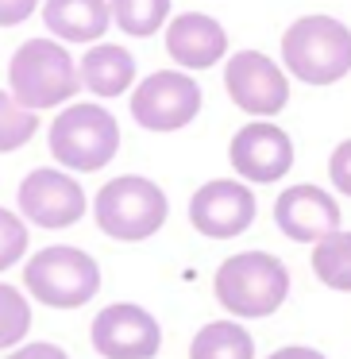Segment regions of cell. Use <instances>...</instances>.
Instances as JSON below:
<instances>
[{
  "label": "cell",
  "mask_w": 351,
  "mask_h": 359,
  "mask_svg": "<svg viewBox=\"0 0 351 359\" xmlns=\"http://www.w3.org/2000/svg\"><path fill=\"white\" fill-rule=\"evenodd\" d=\"M8 86L24 109H58L81 89V70L58 39H27L8 62Z\"/></svg>",
  "instance_id": "2"
},
{
  "label": "cell",
  "mask_w": 351,
  "mask_h": 359,
  "mask_svg": "<svg viewBox=\"0 0 351 359\" xmlns=\"http://www.w3.org/2000/svg\"><path fill=\"white\" fill-rule=\"evenodd\" d=\"M312 271L328 290H351V232H332L312 248Z\"/></svg>",
  "instance_id": "18"
},
{
  "label": "cell",
  "mask_w": 351,
  "mask_h": 359,
  "mask_svg": "<svg viewBox=\"0 0 351 359\" xmlns=\"http://www.w3.org/2000/svg\"><path fill=\"white\" fill-rule=\"evenodd\" d=\"M166 50L181 70H209L228 50V32L205 12H181L166 24Z\"/></svg>",
  "instance_id": "14"
},
{
  "label": "cell",
  "mask_w": 351,
  "mask_h": 359,
  "mask_svg": "<svg viewBox=\"0 0 351 359\" xmlns=\"http://www.w3.org/2000/svg\"><path fill=\"white\" fill-rule=\"evenodd\" d=\"M35 8L39 0H0V27H20Z\"/></svg>",
  "instance_id": "24"
},
{
  "label": "cell",
  "mask_w": 351,
  "mask_h": 359,
  "mask_svg": "<svg viewBox=\"0 0 351 359\" xmlns=\"http://www.w3.org/2000/svg\"><path fill=\"white\" fill-rule=\"evenodd\" d=\"M289 294V271L266 251H243L220 263L216 297L235 317H270Z\"/></svg>",
  "instance_id": "3"
},
{
  "label": "cell",
  "mask_w": 351,
  "mask_h": 359,
  "mask_svg": "<svg viewBox=\"0 0 351 359\" xmlns=\"http://www.w3.org/2000/svg\"><path fill=\"white\" fill-rule=\"evenodd\" d=\"M43 24L62 43H97L112 24L109 0H43Z\"/></svg>",
  "instance_id": "15"
},
{
  "label": "cell",
  "mask_w": 351,
  "mask_h": 359,
  "mask_svg": "<svg viewBox=\"0 0 351 359\" xmlns=\"http://www.w3.org/2000/svg\"><path fill=\"white\" fill-rule=\"evenodd\" d=\"M228 97L251 116H278L289 101V81L263 50H240L224 66Z\"/></svg>",
  "instance_id": "8"
},
{
  "label": "cell",
  "mask_w": 351,
  "mask_h": 359,
  "mask_svg": "<svg viewBox=\"0 0 351 359\" xmlns=\"http://www.w3.org/2000/svg\"><path fill=\"white\" fill-rule=\"evenodd\" d=\"M266 359H324V355H320V351H312V348L294 344V348H278L274 355H266Z\"/></svg>",
  "instance_id": "26"
},
{
  "label": "cell",
  "mask_w": 351,
  "mask_h": 359,
  "mask_svg": "<svg viewBox=\"0 0 351 359\" xmlns=\"http://www.w3.org/2000/svg\"><path fill=\"white\" fill-rule=\"evenodd\" d=\"M35 132H39V120H35V112L24 109V104H20L12 93H0V155L20 151Z\"/></svg>",
  "instance_id": "20"
},
{
  "label": "cell",
  "mask_w": 351,
  "mask_h": 359,
  "mask_svg": "<svg viewBox=\"0 0 351 359\" xmlns=\"http://www.w3.org/2000/svg\"><path fill=\"white\" fill-rule=\"evenodd\" d=\"M24 286L35 302L50 309H78L101 290V266L81 248H43L24 266Z\"/></svg>",
  "instance_id": "6"
},
{
  "label": "cell",
  "mask_w": 351,
  "mask_h": 359,
  "mask_svg": "<svg viewBox=\"0 0 351 359\" xmlns=\"http://www.w3.org/2000/svg\"><path fill=\"white\" fill-rule=\"evenodd\" d=\"M328 178H332V186L340 189V194L351 197V140L336 143L332 158H328Z\"/></svg>",
  "instance_id": "23"
},
{
  "label": "cell",
  "mask_w": 351,
  "mask_h": 359,
  "mask_svg": "<svg viewBox=\"0 0 351 359\" xmlns=\"http://www.w3.org/2000/svg\"><path fill=\"white\" fill-rule=\"evenodd\" d=\"M274 224L297 243H320L340 232V205L320 186H289L274 201Z\"/></svg>",
  "instance_id": "13"
},
{
  "label": "cell",
  "mask_w": 351,
  "mask_h": 359,
  "mask_svg": "<svg viewBox=\"0 0 351 359\" xmlns=\"http://www.w3.org/2000/svg\"><path fill=\"white\" fill-rule=\"evenodd\" d=\"M201 112V86L181 70H158L132 93V116L147 132H178Z\"/></svg>",
  "instance_id": "7"
},
{
  "label": "cell",
  "mask_w": 351,
  "mask_h": 359,
  "mask_svg": "<svg viewBox=\"0 0 351 359\" xmlns=\"http://www.w3.org/2000/svg\"><path fill=\"white\" fill-rule=\"evenodd\" d=\"M8 359H70L58 344H27V348H16Z\"/></svg>",
  "instance_id": "25"
},
{
  "label": "cell",
  "mask_w": 351,
  "mask_h": 359,
  "mask_svg": "<svg viewBox=\"0 0 351 359\" xmlns=\"http://www.w3.org/2000/svg\"><path fill=\"white\" fill-rule=\"evenodd\" d=\"M20 212L39 228H70L85 217V189L62 170L39 166L20 182Z\"/></svg>",
  "instance_id": "10"
},
{
  "label": "cell",
  "mask_w": 351,
  "mask_h": 359,
  "mask_svg": "<svg viewBox=\"0 0 351 359\" xmlns=\"http://www.w3.org/2000/svg\"><path fill=\"white\" fill-rule=\"evenodd\" d=\"M189 359H255V340L243 325L212 320L189 344Z\"/></svg>",
  "instance_id": "17"
},
{
  "label": "cell",
  "mask_w": 351,
  "mask_h": 359,
  "mask_svg": "<svg viewBox=\"0 0 351 359\" xmlns=\"http://www.w3.org/2000/svg\"><path fill=\"white\" fill-rule=\"evenodd\" d=\"M120 151V124L101 104H70L50 124V155L66 170H104Z\"/></svg>",
  "instance_id": "5"
},
{
  "label": "cell",
  "mask_w": 351,
  "mask_h": 359,
  "mask_svg": "<svg viewBox=\"0 0 351 359\" xmlns=\"http://www.w3.org/2000/svg\"><path fill=\"white\" fill-rule=\"evenodd\" d=\"M228 158H232V170L243 182L266 186V182H278L294 166V143H289V135L278 124L259 120V124H243L232 135Z\"/></svg>",
  "instance_id": "12"
},
{
  "label": "cell",
  "mask_w": 351,
  "mask_h": 359,
  "mask_svg": "<svg viewBox=\"0 0 351 359\" xmlns=\"http://www.w3.org/2000/svg\"><path fill=\"white\" fill-rule=\"evenodd\" d=\"M189 220L209 240H232V236L247 232L255 220V194L232 178L205 182L189 201Z\"/></svg>",
  "instance_id": "11"
},
{
  "label": "cell",
  "mask_w": 351,
  "mask_h": 359,
  "mask_svg": "<svg viewBox=\"0 0 351 359\" xmlns=\"http://www.w3.org/2000/svg\"><path fill=\"white\" fill-rule=\"evenodd\" d=\"M158 344H163L158 320L135 302H116L93 320V348L104 359H151Z\"/></svg>",
  "instance_id": "9"
},
{
  "label": "cell",
  "mask_w": 351,
  "mask_h": 359,
  "mask_svg": "<svg viewBox=\"0 0 351 359\" xmlns=\"http://www.w3.org/2000/svg\"><path fill=\"white\" fill-rule=\"evenodd\" d=\"M27 328H32V305H27V297L16 286L0 282V348L20 344L27 336Z\"/></svg>",
  "instance_id": "21"
},
{
  "label": "cell",
  "mask_w": 351,
  "mask_h": 359,
  "mask_svg": "<svg viewBox=\"0 0 351 359\" xmlns=\"http://www.w3.org/2000/svg\"><path fill=\"white\" fill-rule=\"evenodd\" d=\"M112 4V24L124 35H135V39H147L170 16V0H109Z\"/></svg>",
  "instance_id": "19"
},
{
  "label": "cell",
  "mask_w": 351,
  "mask_h": 359,
  "mask_svg": "<svg viewBox=\"0 0 351 359\" xmlns=\"http://www.w3.org/2000/svg\"><path fill=\"white\" fill-rule=\"evenodd\" d=\"M27 251V224L16 212L0 209V271H8L12 263H20Z\"/></svg>",
  "instance_id": "22"
},
{
  "label": "cell",
  "mask_w": 351,
  "mask_h": 359,
  "mask_svg": "<svg viewBox=\"0 0 351 359\" xmlns=\"http://www.w3.org/2000/svg\"><path fill=\"white\" fill-rule=\"evenodd\" d=\"M81 70V86L97 97H120L132 89L135 81V58L116 43H97L89 47V55L78 62Z\"/></svg>",
  "instance_id": "16"
},
{
  "label": "cell",
  "mask_w": 351,
  "mask_h": 359,
  "mask_svg": "<svg viewBox=\"0 0 351 359\" xmlns=\"http://www.w3.org/2000/svg\"><path fill=\"white\" fill-rule=\"evenodd\" d=\"M282 62L305 86H332L351 74V32L332 16H301L282 35Z\"/></svg>",
  "instance_id": "1"
},
{
  "label": "cell",
  "mask_w": 351,
  "mask_h": 359,
  "mask_svg": "<svg viewBox=\"0 0 351 359\" xmlns=\"http://www.w3.org/2000/svg\"><path fill=\"white\" fill-rule=\"evenodd\" d=\"M166 212H170L166 194L151 178H139V174L112 178L109 186H101V194L93 201V217L101 224V232L124 243L155 236L166 224Z\"/></svg>",
  "instance_id": "4"
}]
</instances>
